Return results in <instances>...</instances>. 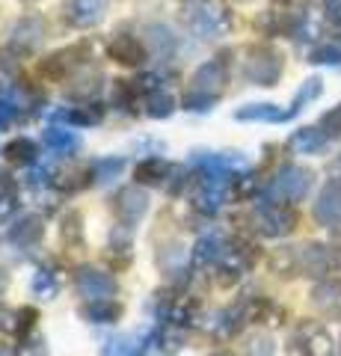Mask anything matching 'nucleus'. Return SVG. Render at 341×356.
I'll list each match as a JSON object with an SVG mask.
<instances>
[{"instance_id": "1", "label": "nucleus", "mask_w": 341, "mask_h": 356, "mask_svg": "<svg viewBox=\"0 0 341 356\" xmlns=\"http://www.w3.org/2000/svg\"><path fill=\"white\" fill-rule=\"evenodd\" d=\"M184 24L196 39L214 42V39H223V36L232 33L235 15H232V9H228V3H223V0H199V3L187 6Z\"/></svg>"}, {"instance_id": "2", "label": "nucleus", "mask_w": 341, "mask_h": 356, "mask_svg": "<svg viewBox=\"0 0 341 356\" xmlns=\"http://www.w3.org/2000/svg\"><path fill=\"white\" fill-rule=\"evenodd\" d=\"M244 77L256 86H276L282 77V54L270 44H256L247 51Z\"/></svg>"}, {"instance_id": "3", "label": "nucleus", "mask_w": 341, "mask_h": 356, "mask_svg": "<svg viewBox=\"0 0 341 356\" xmlns=\"http://www.w3.org/2000/svg\"><path fill=\"white\" fill-rule=\"evenodd\" d=\"M312 178L315 175L306 166L297 163L282 166L267 187V199H273V202H303L306 193L312 191Z\"/></svg>"}, {"instance_id": "4", "label": "nucleus", "mask_w": 341, "mask_h": 356, "mask_svg": "<svg viewBox=\"0 0 341 356\" xmlns=\"http://www.w3.org/2000/svg\"><path fill=\"white\" fill-rule=\"evenodd\" d=\"M252 226H256L264 238H285L291 235L297 226V214L285 205V202H273V199H264L256 205V214H252Z\"/></svg>"}, {"instance_id": "5", "label": "nucleus", "mask_w": 341, "mask_h": 356, "mask_svg": "<svg viewBox=\"0 0 341 356\" xmlns=\"http://www.w3.org/2000/svg\"><path fill=\"white\" fill-rule=\"evenodd\" d=\"M45 36H48L45 21L36 15H27V18L15 21L13 30H9V48H13V54H33L42 48Z\"/></svg>"}, {"instance_id": "6", "label": "nucleus", "mask_w": 341, "mask_h": 356, "mask_svg": "<svg viewBox=\"0 0 341 356\" xmlns=\"http://www.w3.org/2000/svg\"><path fill=\"white\" fill-rule=\"evenodd\" d=\"M107 13V0H63V18L74 30H90L101 24Z\"/></svg>"}, {"instance_id": "7", "label": "nucleus", "mask_w": 341, "mask_h": 356, "mask_svg": "<svg viewBox=\"0 0 341 356\" xmlns=\"http://www.w3.org/2000/svg\"><path fill=\"white\" fill-rule=\"evenodd\" d=\"M297 344H300L303 356H333L335 341L329 336V330L317 321H306V324L297 330Z\"/></svg>"}, {"instance_id": "8", "label": "nucleus", "mask_w": 341, "mask_h": 356, "mask_svg": "<svg viewBox=\"0 0 341 356\" xmlns=\"http://www.w3.org/2000/svg\"><path fill=\"white\" fill-rule=\"evenodd\" d=\"M74 285H78L81 297L86 300H110L116 294V280L95 270V267H81L78 276H74Z\"/></svg>"}, {"instance_id": "9", "label": "nucleus", "mask_w": 341, "mask_h": 356, "mask_svg": "<svg viewBox=\"0 0 341 356\" xmlns=\"http://www.w3.org/2000/svg\"><path fill=\"white\" fill-rule=\"evenodd\" d=\"M113 208H116V217L122 220L125 226H137L149 211V196L142 193L140 187H122L113 199Z\"/></svg>"}, {"instance_id": "10", "label": "nucleus", "mask_w": 341, "mask_h": 356, "mask_svg": "<svg viewBox=\"0 0 341 356\" xmlns=\"http://www.w3.org/2000/svg\"><path fill=\"white\" fill-rule=\"evenodd\" d=\"M312 214L326 229L341 226V184L338 181H329L324 187L321 196H317V202H315V208H312Z\"/></svg>"}, {"instance_id": "11", "label": "nucleus", "mask_w": 341, "mask_h": 356, "mask_svg": "<svg viewBox=\"0 0 341 356\" xmlns=\"http://www.w3.org/2000/svg\"><path fill=\"white\" fill-rule=\"evenodd\" d=\"M228 193V178H217V175H202L199 187L193 193V205L205 211V214H214V211L223 205V199Z\"/></svg>"}, {"instance_id": "12", "label": "nucleus", "mask_w": 341, "mask_h": 356, "mask_svg": "<svg viewBox=\"0 0 341 356\" xmlns=\"http://www.w3.org/2000/svg\"><path fill=\"white\" fill-rule=\"evenodd\" d=\"M297 264H300V273L306 276H324L333 267V250L321 247V243H306V247H297Z\"/></svg>"}, {"instance_id": "13", "label": "nucleus", "mask_w": 341, "mask_h": 356, "mask_svg": "<svg viewBox=\"0 0 341 356\" xmlns=\"http://www.w3.org/2000/svg\"><path fill=\"white\" fill-rule=\"evenodd\" d=\"M226 83V63L223 60H208L205 65H199L193 74V86L190 89H199V92H211L219 95V89Z\"/></svg>"}, {"instance_id": "14", "label": "nucleus", "mask_w": 341, "mask_h": 356, "mask_svg": "<svg viewBox=\"0 0 341 356\" xmlns=\"http://www.w3.org/2000/svg\"><path fill=\"white\" fill-rule=\"evenodd\" d=\"M110 57H113L116 63H122V65H142L146 63V44L122 33V36H116L113 42H110Z\"/></svg>"}, {"instance_id": "15", "label": "nucleus", "mask_w": 341, "mask_h": 356, "mask_svg": "<svg viewBox=\"0 0 341 356\" xmlns=\"http://www.w3.org/2000/svg\"><path fill=\"white\" fill-rule=\"evenodd\" d=\"M326 143H329V137H326L324 128L306 125V128H300V131L291 134L288 146H291V152H297V154H317V152L326 149Z\"/></svg>"}, {"instance_id": "16", "label": "nucleus", "mask_w": 341, "mask_h": 356, "mask_svg": "<svg viewBox=\"0 0 341 356\" xmlns=\"http://www.w3.org/2000/svg\"><path fill=\"white\" fill-rule=\"evenodd\" d=\"M312 303L329 318H341V282L338 280H324L315 285Z\"/></svg>"}, {"instance_id": "17", "label": "nucleus", "mask_w": 341, "mask_h": 356, "mask_svg": "<svg viewBox=\"0 0 341 356\" xmlns=\"http://www.w3.org/2000/svg\"><path fill=\"white\" fill-rule=\"evenodd\" d=\"M226 241L217 235V232H211V235H205L196 241V247H193V264L196 267H208V264H219L223 261V255H226Z\"/></svg>"}, {"instance_id": "18", "label": "nucleus", "mask_w": 341, "mask_h": 356, "mask_svg": "<svg viewBox=\"0 0 341 356\" xmlns=\"http://www.w3.org/2000/svg\"><path fill=\"white\" fill-rule=\"evenodd\" d=\"M163 318L169 321V327H187L199 318V303L193 297H172L169 306L163 309Z\"/></svg>"}, {"instance_id": "19", "label": "nucleus", "mask_w": 341, "mask_h": 356, "mask_svg": "<svg viewBox=\"0 0 341 356\" xmlns=\"http://www.w3.org/2000/svg\"><path fill=\"white\" fill-rule=\"evenodd\" d=\"M42 235H45V222H42V217L27 214V217H21L13 226V232H9V241L18 243V247H33V243H36Z\"/></svg>"}, {"instance_id": "20", "label": "nucleus", "mask_w": 341, "mask_h": 356, "mask_svg": "<svg viewBox=\"0 0 341 356\" xmlns=\"http://www.w3.org/2000/svg\"><path fill=\"white\" fill-rule=\"evenodd\" d=\"M146 44L158 60H169L175 54V36L169 33V27H163V24H149L146 27Z\"/></svg>"}, {"instance_id": "21", "label": "nucleus", "mask_w": 341, "mask_h": 356, "mask_svg": "<svg viewBox=\"0 0 341 356\" xmlns=\"http://www.w3.org/2000/svg\"><path fill=\"white\" fill-rule=\"evenodd\" d=\"M291 116V110H279V104H247L235 113V119L240 122H285Z\"/></svg>"}, {"instance_id": "22", "label": "nucleus", "mask_w": 341, "mask_h": 356, "mask_svg": "<svg viewBox=\"0 0 341 356\" xmlns=\"http://www.w3.org/2000/svg\"><path fill=\"white\" fill-rule=\"evenodd\" d=\"M244 324H247L244 309H226L217 315V321H211V330L217 339H232V336H238Z\"/></svg>"}, {"instance_id": "23", "label": "nucleus", "mask_w": 341, "mask_h": 356, "mask_svg": "<svg viewBox=\"0 0 341 356\" xmlns=\"http://www.w3.org/2000/svg\"><path fill=\"white\" fill-rule=\"evenodd\" d=\"M81 315L86 321H92V324H113V321L122 315V306H116L113 300H90V303L81 309Z\"/></svg>"}, {"instance_id": "24", "label": "nucleus", "mask_w": 341, "mask_h": 356, "mask_svg": "<svg viewBox=\"0 0 341 356\" xmlns=\"http://www.w3.org/2000/svg\"><path fill=\"white\" fill-rule=\"evenodd\" d=\"M42 143L57 154H69V152L78 149V134L69 131V128H48L42 134Z\"/></svg>"}, {"instance_id": "25", "label": "nucleus", "mask_w": 341, "mask_h": 356, "mask_svg": "<svg viewBox=\"0 0 341 356\" xmlns=\"http://www.w3.org/2000/svg\"><path fill=\"white\" fill-rule=\"evenodd\" d=\"M53 116H57V119H69V122H74V125H98V122L104 119V110L98 104H83L78 110H57Z\"/></svg>"}, {"instance_id": "26", "label": "nucleus", "mask_w": 341, "mask_h": 356, "mask_svg": "<svg viewBox=\"0 0 341 356\" xmlns=\"http://www.w3.org/2000/svg\"><path fill=\"white\" fill-rule=\"evenodd\" d=\"M137 181L142 184H160L167 181V163L160 158H146L137 163Z\"/></svg>"}, {"instance_id": "27", "label": "nucleus", "mask_w": 341, "mask_h": 356, "mask_svg": "<svg viewBox=\"0 0 341 356\" xmlns=\"http://www.w3.org/2000/svg\"><path fill=\"white\" fill-rule=\"evenodd\" d=\"M321 92H324V81H321V77H309V81L297 89V95H294V102H291V113H300V110L306 104H312Z\"/></svg>"}, {"instance_id": "28", "label": "nucleus", "mask_w": 341, "mask_h": 356, "mask_svg": "<svg viewBox=\"0 0 341 356\" xmlns=\"http://www.w3.org/2000/svg\"><path fill=\"white\" fill-rule=\"evenodd\" d=\"M3 154L13 163H33V161H36V143L27 140V137H18V140H13L3 149Z\"/></svg>"}, {"instance_id": "29", "label": "nucleus", "mask_w": 341, "mask_h": 356, "mask_svg": "<svg viewBox=\"0 0 341 356\" xmlns=\"http://www.w3.org/2000/svg\"><path fill=\"white\" fill-rule=\"evenodd\" d=\"M317 36H321V18L317 15H303L300 21L294 24V39L297 42H315Z\"/></svg>"}, {"instance_id": "30", "label": "nucleus", "mask_w": 341, "mask_h": 356, "mask_svg": "<svg viewBox=\"0 0 341 356\" xmlns=\"http://www.w3.org/2000/svg\"><path fill=\"white\" fill-rule=\"evenodd\" d=\"M140 353V341L131 336H116L104 344V356H137Z\"/></svg>"}, {"instance_id": "31", "label": "nucleus", "mask_w": 341, "mask_h": 356, "mask_svg": "<svg viewBox=\"0 0 341 356\" xmlns=\"http://www.w3.org/2000/svg\"><path fill=\"white\" fill-rule=\"evenodd\" d=\"M172 110H175V102L167 92H151L149 95V116L151 119H167Z\"/></svg>"}, {"instance_id": "32", "label": "nucleus", "mask_w": 341, "mask_h": 356, "mask_svg": "<svg viewBox=\"0 0 341 356\" xmlns=\"http://www.w3.org/2000/svg\"><path fill=\"white\" fill-rule=\"evenodd\" d=\"M219 95H211V92H199V89H190V92L184 95V107L187 110H196V113H205V110H211L217 104Z\"/></svg>"}, {"instance_id": "33", "label": "nucleus", "mask_w": 341, "mask_h": 356, "mask_svg": "<svg viewBox=\"0 0 341 356\" xmlns=\"http://www.w3.org/2000/svg\"><path fill=\"white\" fill-rule=\"evenodd\" d=\"M309 63H317V65H341V48L335 44H321L309 54Z\"/></svg>"}, {"instance_id": "34", "label": "nucleus", "mask_w": 341, "mask_h": 356, "mask_svg": "<svg viewBox=\"0 0 341 356\" xmlns=\"http://www.w3.org/2000/svg\"><path fill=\"white\" fill-rule=\"evenodd\" d=\"M122 161H113V158H104V161H95L92 163V170H95V178H98V181H107V178H113V175H119V172H122Z\"/></svg>"}, {"instance_id": "35", "label": "nucleus", "mask_w": 341, "mask_h": 356, "mask_svg": "<svg viewBox=\"0 0 341 356\" xmlns=\"http://www.w3.org/2000/svg\"><path fill=\"white\" fill-rule=\"evenodd\" d=\"M247 356H276V344L270 336H256L247 344Z\"/></svg>"}, {"instance_id": "36", "label": "nucleus", "mask_w": 341, "mask_h": 356, "mask_svg": "<svg viewBox=\"0 0 341 356\" xmlns=\"http://www.w3.org/2000/svg\"><path fill=\"white\" fill-rule=\"evenodd\" d=\"M33 291L42 294V297H53L57 294V282H53V276L48 270H39L33 276Z\"/></svg>"}, {"instance_id": "37", "label": "nucleus", "mask_w": 341, "mask_h": 356, "mask_svg": "<svg viewBox=\"0 0 341 356\" xmlns=\"http://www.w3.org/2000/svg\"><path fill=\"white\" fill-rule=\"evenodd\" d=\"M321 128L326 131V137H341V104L321 119Z\"/></svg>"}, {"instance_id": "38", "label": "nucleus", "mask_w": 341, "mask_h": 356, "mask_svg": "<svg viewBox=\"0 0 341 356\" xmlns=\"http://www.w3.org/2000/svg\"><path fill=\"white\" fill-rule=\"evenodd\" d=\"M15 119H18V102H6V98H0V131L9 128Z\"/></svg>"}, {"instance_id": "39", "label": "nucleus", "mask_w": 341, "mask_h": 356, "mask_svg": "<svg viewBox=\"0 0 341 356\" xmlns=\"http://www.w3.org/2000/svg\"><path fill=\"white\" fill-rule=\"evenodd\" d=\"M63 238L65 241H78L81 238V214H69V226L63 222Z\"/></svg>"}, {"instance_id": "40", "label": "nucleus", "mask_w": 341, "mask_h": 356, "mask_svg": "<svg viewBox=\"0 0 341 356\" xmlns=\"http://www.w3.org/2000/svg\"><path fill=\"white\" fill-rule=\"evenodd\" d=\"M13 214H15V199L9 193H0V222H6Z\"/></svg>"}, {"instance_id": "41", "label": "nucleus", "mask_w": 341, "mask_h": 356, "mask_svg": "<svg viewBox=\"0 0 341 356\" xmlns=\"http://www.w3.org/2000/svg\"><path fill=\"white\" fill-rule=\"evenodd\" d=\"M33 321H36V309H18V332H27L33 327Z\"/></svg>"}, {"instance_id": "42", "label": "nucleus", "mask_w": 341, "mask_h": 356, "mask_svg": "<svg viewBox=\"0 0 341 356\" xmlns=\"http://www.w3.org/2000/svg\"><path fill=\"white\" fill-rule=\"evenodd\" d=\"M324 13H326V18H333L335 24H341V0H324Z\"/></svg>"}, {"instance_id": "43", "label": "nucleus", "mask_w": 341, "mask_h": 356, "mask_svg": "<svg viewBox=\"0 0 341 356\" xmlns=\"http://www.w3.org/2000/svg\"><path fill=\"white\" fill-rule=\"evenodd\" d=\"M9 60H15V57H9V54H6V51H0V69H6V72H9V69H13V65H15V63H9Z\"/></svg>"}, {"instance_id": "44", "label": "nucleus", "mask_w": 341, "mask_h": 356, "mask_svg": "<svg viewBox=\"0 0 341 356\" xmlns=\"http://www.w3.org/2000/svg\"><path fill=\"white\" fill-rule=\"evenodd\" d=\"M6 285H9V276H6L3 270H0V294H3V291H6Z\"/></svg>"}, {"instance_id": "45", "label": "nucleus", "mask_w": 341, "mask_h": 356, "mask_svg": "<svg viewBox=\"0 0 341 356\" xmlns=\"http://www.w3.org/2000/svg\"><path fill=\"white\" fill-rule=\"evenodd\" d=\"M211 356H232V353H226V350H217V353H211Z\"/></svg>"}, {"instance_id": "46", "label": "nucleus", "mask_w": 341, "mask_h": 356, "mask_svg": "<svg viewBox=\"0 0 341 356\" xmlns=\"http://www.w3.org/2000/svg\"><path fill=\"white\" fill-rule=\"evenodd\" d=\"M0 356H15L13 350H0Z\"/></svg>"}, {"instance_id": "47", "label": "nucleus", "mask_w": 341, "mask_h": 356, "mask_svg": "<svg viewBox=\"0 0 341 356\" xmlns=\"http://www.w3.org/2000/svg\"><path fill=\"white\" fill-rule=\"evenodd\" d=\"M338 33H341V24H338Z\"/></svg>"}]
</instances>
